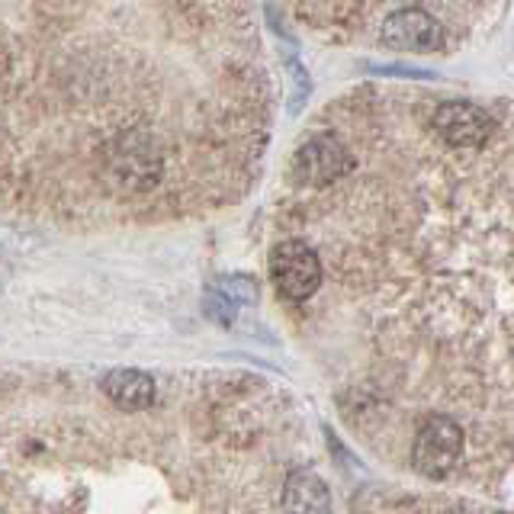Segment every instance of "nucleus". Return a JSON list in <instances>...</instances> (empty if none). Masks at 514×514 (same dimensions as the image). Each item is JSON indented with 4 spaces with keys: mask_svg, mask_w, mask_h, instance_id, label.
Wrapping results in <instances>:
<instances>
[{
    "mask_svg": "<svg viewBox=\"0 0 514 514\" xmlns=\"http://www.w3.org/2000/svg\"><path fill=\"white\" fill-rule=\"evenodd\" d=\"M216 290H222L225 296H229L232 302H238V306H254L257 302V283L245 274L238 277H222L216 283Z\"/></svg>",
    "mask_w": 514,
    "mask_h": 514,
    "instance_id": "obj_10",
    "label": "nucleus"
},
{
    "mask_svg": "<svg viewBox=\"0 0 514 514\" xmlns=\"http://www.w3.org/2000/svg\"><path fill=\"white\" fill-rule=\"evenodd\" d=\"M431 126L437 139L450 148H482L495 132V119L466 100H447L434 110Z\"/></svg>",
    "mask_w": 514,
    "mask_h": 514,
    "instance_id": "obj_4",
    "label": "nucleus"
},
{
    "mask_svg": "<svg viewBox=\"0 0 514 514\" xmlns=\"http://www.w3.org/2000/svg\"><path fill=\"white\" fill-rule=\"evenodd\" d=\"M351 171H354V155L344 148L338 135H331V132H319L302 142L290 164V174L296 184L312 187V190L338 184V180L347 177Z\"/></svg>",
    "mask_w": 514,
    "mask_h": 514,
    "instance_id": "obj_1",
    "label": "nucleus"
},
{
    "mask_svg": "<svg viewBox=\"0 0 514 514\" xmlns=\"http://www.w3.org/2000/svg\"><path fill=\"white\" fill-rule=\"evenodd\" d=\"M380 39L396 52H437L444 45V26L428 10L405 7L383 23Z\"/></svg>",
    "mask_w": 514,
    "mask_h": 514,
    "instance_id": "obj_5",
    "label": "nucleus"
},
{
    "mask_svg": "<svg viewBox=\"0 0 514 514\" xmlns=\"http://www.w3.org/2000/svg\"><path fill=\"white\" fill-rule=\"evenodd\" d=\"M283 511L286 514H331V492L325 486V479L299 466L283 482Z\"/></svg>",
    "mask_w": 514,
    "mask_h": 514,
    "instance_id": "obj_6",
    "label": "nucleus"
},
{
    "mask_svg": "<svg viewBox=\"0 0 514 514\" xmlns=\"http://www.w3.org/2000/svg\"><path fill=\"white\" fill-rule=\"evenodd\" d=\"M203 309H206V315H209V319H213V322H219V325H225V328L235 325L238 302H232V299L225 296L222 290H216V286L206 293V299H203Z\"/></svg>",
    "mask_w": 514,
    "mask_h": 514,
    "instance_id": "obj_9",
    "label": "nucleus"
},
{
    "mask_svg": "<svg viewBox=\"0 0 514 514\" xmlns=\"http://www.w3.org/2000/svg\"><path fill=\"white\" fill-rule=\"evenodd\" d=\"M103 396H107L116 408H123V412H145V408L155 405V380H151L148 373L142 370H110L103 376Z\"/></svg>",
    "mask_w": 514,
    "mask_h": 514,
    "instance_id": "obj_7",
    "label": "nucleus"
},
{
    "mask_svg": "<svg viewBox=\"0 0 514 514\" xmlns=\"http://www.w3.org/2000/svg\"><path fill=\"white\" fill-rule=\"evenodd\" d=\"M286 71H290V81H293V90H290V113H302V107H306V100L312 97V78L306 65L299 62L296 55H286Z\"/></svg>",
    "mask_w": 514,
    "mask_h": 514,
    "instance_id": "obj_8",
    "label": "nucleus"
},
{
    "mask_svg": "<svg viewBox=\"0 0 514 514\" xmlns=\"http://www.w3.org/2000/svg\"><path fill=\"white\" fill-rule=\"evenodd\" d=\"M373 74H386V78H408V81H434L437 74L425 68H412V65H370Z\"/></svg>",
    "mask_w": 514,
    "mask_h": 514,
    "instance_id": "obj_11",
    "label": "nucleus"
},
{
    "mask_svg": "<svg viewBox=\"0 0 514 514\" xmlns=\"http://www.w3.org/2000/svg\"><path fill=\"white\" fill-rule=\"evenodd\" d=\"M270 280H274L277 293L290 302H302L315 296L322 283V261L306 241L290 238L270 251Z\"/></svg>",
    "mask_w": 514,
    "mask_h": 514,
    "instance_id": "obj_2",
    "label": "nucleus"
},
{
    "mask_svg": "<svg viewBox=\"0 0 514 514\" xmlns=\"http://www.w3.org/2000/svg\"><path fill=\"white\" fill-rule=\"evenodd\" d=\"M463 453V431L447 415H428L421 421L412 447V463L421 476L444 479L453 466H457Z\"/></svg>",
    "mask_w": 514,
    "mask_h": 514,
    "instance_id": "obj_3",
    "label": "nucleus"
}]
</instances>
